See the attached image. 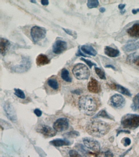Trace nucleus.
Returning a JSON list of instances; mask_svg holds the SVG:
<instances>
[{
    "label": "nucleus",
    "mask_w": 139,
    "mask_h": 157,
    "mask_svg": "<svg viewBox=\"0 0 139 157\" xmlns=\"http://www.w3.org/2000/svg\"><path fill=\"white\" fill-rule=\"evenodd\" d=\"M100 12H101V13H104V12H105L106 11L104 7H101L99 9Z\"/></svg>",
    "instance_id": "obj_43"
},
{
    "label": "nucleus",
    "mask_w": 139,
    "mask_h": 157,
    "mask_svg": "<svg viewBox=\"0 0 139 157\" xmlns=\"http://www.w3.org/2000/svg\"><path fill=\"white\" fill-rule=\"evenodd\" d=\"M125 12L126 10L124 9V10H122V11H120V13H121L122 14H124V13H125Z\"/></svg>",
    "instance_id": "obj_45"
},
{
    "label": "nucleus",
    "mask_w": 139,
    "mask_h": 157,
    "mask_svg": "<svg viewBox=\"0 0 139 157\" xmlns=\"http://www.w3.org/2000/svg\"><path fill=\"white\" fill-rule=\"evenodd\" d=\"M31 66V62L29 58L25 57L23 58V62L19 65L15 66L12 69L16 72L23 73L27 71Z\"/></svg>",
    "instance_id": "obj_9"
},
{
    "label": "nucleus",
    "mask_w": 139,
    "mask_h": 157,
    "mask_svg": "<svg viewBox=\"0 0 139 157\" xmlns=\"http://www.w3.org/2000/svg\"><path fill=\"white\" fill-rule=\"evenodd\" d=\"M104 53L110 57H116L119 56L120 52L118 50L106 46L104 48Z\"/></svg>",
    "instance_id": "obj_18"
},
{
    "label": "nucleus",
    "mask_w": 139,
    "mask_h": 157,
    "mask_svg": "<svg viewBox=\"0 0 139 157\" xmlns=\"http://www.w3.org/2000/svg\"><path fill=\"white\" fill-rule=\"evenodd\" d=\"M50 144L53 146L59 147L63 146H68L70 144V142L66 139H57L51 141L50 142Z\"/></svg>",
    "instance_id": "obj_20"
},
{
    "label": "nucleus",
    "mask_w": 139,
    "mask_h": 157,
    "mask_svg": "<svg viewBox=\"0 0 139 157\" xmlns=\"http://www.w3.org/2000/svg\"><path fill=\"white\" fill-rule=\"evenodd\" d=\"M80 60L85 62L86 64L89 66L90 68L91 69L93 66H97L96 64H95V63H94V62H91L90 60H88V59H85L83 58H81L80 59Z\"/></svg>",
    "instance_id": "obj_31"
},
{
    "label": "nucleus",
    "mask_w": 139,
    "mask_h": 157,
    "mask_svg": "<svg viewBox=\"0 0 139 157\" xmlns=\"http://www.w3.org/2000/svg\"><path fill=\"white\" fill-rule=\"evenodd\" d=\"M111 129L110 125L102 121L96 120L90 121L86 127L88 134L94 137L100 138L104 136Z\"/></svg>",
    "instance_id": "obj_1"
},
{
    "label": "nucleus",
    "mask_w": 139,
    "mask_h": 157,
    "mask_svg": "<svg viewBox=\"0 0 139 157\" xmlns=\"http://www.w3.org/2000/svg\"><path fill=\"white\" fill-rule=\"evenodd\" d=\"M84 145L88 149L94 152H98L100 149V145L98 141L91 138H85L83 139Z\"/></svg>",
    "instance_id": "obj_8"
},
{
    "label": "nucleus",
    "mask_w": 139,
    "mask_h": 157,
    "mask_svg": "<svg viewBox=\"0 0 139 157\" xmlns=\"http://www.w3.org/2000/svg\"><path fill=\"white\" fill-rule=\"evenodd\" d=\"M121 133H126V134H130V132H128V131H122V130H120V131H118L117 133V136H118Z\"/></svg>",
    "instance_id": "obj_40"
},
{
    "label": "nucleus",
    "mask_w": 139,
    "mask_h": 157,
    "mask_svg": "<svg viewBox=\"0 0 139 157\" xmlns=\"http://www.w3.org/2000/svg\"><path fill=\"white\" fill-rule=\"evenodd\" d=\"M45 29L38 26H35L31 28V35L33 42L35 44L44 39L46 35Z\"/></svg>",
    "instance_id": "obj_5"
},
{
    "label": "nucleus",
    "mask_w": 139,
    "mask_h": 157,
    "mask_svg": "<svg viewBox=\"0 0 139 157\" xmlns=\"http://www.w3.org/2000/svg\"><path fill=\"white\" fill-rule=\"evenodd\" d=\"M126 5L123 4H120L118 5V8L121 10H124V9Z\"/></svg>",
    "instance_id": "obj_39"
},
{
    "label": "nucleus",
    "mask_w": 139,
    "mask_h": 157,
    "mask_svg": "<svg viewBox=\"0 0 139 157\" xmlns=\"http://www.w3.org/2000/svg\"><path fill=\"white\" fill-rule=\"evenodd\" d=\"M95 70L96 72V73L98 76L100 77L101 79H106V74L105 72L104 71H103L100 68L98 67H95Z\"/></svg>",
    "instance_id": "obj_26"
},
{
    "label": "nucleus",
    "mask_w": 139,
    "mask_h": 157,
    "mask_svg": "<svg viewBox=\"0 0 139 157\" xmlns=\"http://www.w3.org/2000/svg\"><path fill=\"white\" fill-rule=\"evenodd\" d=\"M95 118L102 117L104 118L108 119H112L113 120V118L111 117V115L107 113V112L104 110H102L100 111L95 116Z\"/></svg>",
    "instance_id": "obj_25"
},
{
    "label": "nucleus",
    "mask_w": 139,
    "mask_h": 157,
    "mask_svg": "<svg viewBox=\"0 0 139 157\" xmlns=\"http://www.w3.org/2000/svg\"><path fill=\"white\" fill-rule=\"evenodd\" d=\"M124 145L125 146H129L130 145L131 143V140L130 138H125L124 139Z\"/></svg>",
    "instance_id": "obj_34"
},
{
    "label": "nucleus",
    "mask_w": 139,
    "mask_h": 157,
    "mask_svg": "<svg viewBox=\"0 0 139 157\" xmlns=\"http://www.w3.org/2000/svg\"><path fill=\"white\" fill-rule=\"evenodd\" d=\"M109 87L112 89L116 90L124 95L129 97H131V94L130 93V91L126 88L122 87L121 85L114 83V84L109 85Z\"/></svg>",
    "instance_id": "obj_15"
},
{
    "label": "nucleus",
    "mask_w": 139,
    "mask_h": 157,
    "mask_svg": "<svg viewBox=\"0 0 139 157\" xmlns=\"http://www.w3.org/2000/svg\"><path fill=\"white\" fill-rule=\"evenodd\" d=\"M41 3L42 5H47L49 4V2L48 0H42L41 1Z\"/></svg>",
    "instance_id": "obj_37"
},
{
    "label": "nucleus",
    "mask_w": 139,
    "mask_h": 157,
    "mask_svg": "<svg viewBox=\"0 0 139 157\" xmlns=\"http://www.w3.org/2000/svg\"><path fill=\"white\" fill-rule=\"evenodd\" d=\"M114 155L111 152L109 151L105 152H102L99 154H97L96 157H113Z\"/></svg>",
    "instance_id": "obj_29"
},
{
    "label": "nucleus",
    "mask_w": 139,
    "mask_h": 157,
    "mask_svg": "<svg viewBox=\"0 0 139 157\" xmlns=\"http://www.w3.org/2000/svg\"><path fill=\"white\" fill-rule=\"evenodd\" d=\"M47 87L50 89L49 91L52 92H58L60 89V84L57 76H53L47 79Z\"/></svg>",
    "instance_id": "obj_11"
},
{
    "label": "nucleus",
    "mask_w": 139,
    "mask_h": 157,
    "mask_svg": "<svg viewBox=\"0 0 139 157\" xmlns=\"http://www.w3.org/2000/svg\"><path fill=\"white\" fill-rule=\"evenodd\" d=\"M50 62L49 58L46 55L41 54L37 56L36 59V63L38 66H42L48 64Z\"/></svg>",
    "instance_id": "obj_19"
},
{
    "label": "nucleus",
    "mask_w": 139,
    "mask_h": 157,
    "mask_svg": "<svg viewBox=\"0 0 139 157\" xmlns=\"http://www.w3.org/2000/svg\"><path fill=\"white\" fill-rule=\"evenodd\" d=\"M10 45V43L7 39L1 38L0 43V50L1 54L4 56L6 53L7 50L8 49Z\"/></svg>",
    "instance_id": "obj_22"
},
{
    "label": "nucleus",
    "mask_w": 139,
    "mask_h": 157,
    "mask_svg": "<svg viewBox=\"0 0 139 157\" xmlns=\"http://www.w3.org/2000/svg\"><path fill=\"white\" fill-rule=\"evenodd\" d=\"M110 105L114 108L120 109L125 105V99L120 95L115 94L112 96L109 99Z\"/></svg>",
    "instance_id": "obj_6"
},
{
    "label": "nucleus",
    "mask_w": 139,
    "mask_h": 157,
    "mask_svg": "<svg viewBox=\"0 0 139 157\" xmlns=\"http://www.w3.org/2000/svg\"><path fill=\"white\" fill-rule=\"evenodd\" d=\"M37 132L47 138L52 137L57 134V132L50 126L45 125H40L37 127Z\"/></svg>",
    "instance_id": "obj_10"
},
{
    "label": "nucleus",
    "mask_w": 139,
    "mask_h": 157,
    "mask_svg": "<svg viewBox=\"0 0 139 157\" xmlns=\"http://www.w3.org/2000/svg\"><path fill=\"white\" fill-rule=\"evenodd\" d=\"M76 55L77 56H84V57H90V56H86V55H84V54H83L82 52H81L80 49H79L78 52L76 54Z\"/></svg>",
    "instance_id": "obj_36"
},
{
    "label": "nucleus",
    "mask_w": 139,
    "mask_h": 157,
    "mask_svg": "<svg viewBox=\"0 0 139 157\" xmlns=\"http://www.w3.org/2000/svg\"><path fill=\"white\" fill-rule=\"evenodd\" d=\"M134 63L135 64V65H136L137 66H139V55H138L137 56V58L135 59V61H134Z\"/></svg>",
    "instance_id": "obj_38"
},
{
    "label": "nucleus",
    "mask_w": 139,
    "mask_h": 157,
    "mask_svg": "<svg viewBox=\"0 0 139 157\" xmlns=\"http://www.w3.org/2000/svg\"><path fill=\"white\" fill-rule=\"evenodd\" d=\"M14 91H15L14 94L19 98L22 99H24L25 98V94L21 90L19 89H15Z\"/></svg>",
    "instance_id": "obj_28"
},
{
    "label": "nucleus",
    "mask_w": 139,
    "mask_h": 157,
    "mask_svg": "<svg viewBox=\"0 0 139 157\" xmlns=\"http://www.w3.org/2000/svg\"><path fill=\"white\" fill-rule=\"evenodd\" d=\"M105 67L106 68H111L112 69L114 70H116V68L114 66L112 65H107L105 66Z\"/></svg>",
    "instance_id": "obj_41"
},
{
    "label": "nucleus",
    "mask_w": 139,
    "mask_h": 157,
    "mask_svg": "<svg viewBox=\"0 0 139 157\" xmlns=\"http://www.w3.org/2000/svg\"><path fill=\"white\" fill-rule=\"evenodd\" d=\"M99 2L98 1L88 0L87 1V6L90 9L96 8L99 5Z\"/></svg>",
    "instance_id": "obj_27"
},
{
    "label": "nucleus",
    "mask_w": 139,
    "mask_h": 157,
    "mask_svg": "<svg viewBox=\"0 0 139 157\" xmlns=\"http://www.w3.org/2000/svg\"><path fill=\"white\" fill-rule=\"evenodd\" d=\"M34 113L35 114V115H36L37 116L40 117L42 115V112L41 111V110L39 109H36L34 111Z\"/></svg>",
    "instance_id": "obj_35"
},
{
    "label": "nucleus",
    "mask_w": 139,
    "mask_h": 157,
    "mask_svg": "<svg viewBox=\"0 0 139 157\" xmlns=\"http://www.w3.org/2000/svg\"><path fill=\"white\" fill-rule=\"evenodd\" d=\"M81 50L84 53L88 55L95 56L97 54V52L93 47L88 45H83L81 47Z\"/></svg>",
    "instance_id": "obj_21"
},
{
    "label": "nucleus",
    "mask_w": 139,
    "mask_h": 157,
    "mask_svg": "<svg viewBox=\"0 0 139 157\" xmlns=\"http://www.w3.org/2000/svg\"><path fill=\"white\" fill-rule=\"evenodd\" d=\"M123 50L126 52H131L139 49V41L133 43H128L124 45L122 48Z\"/></svg>",
    "instance_id": "obj_17"
},
{
    "label": "nucleus",
    "mask_w": 139,
    "mask_h": 157,
    "mask_svg": "<svg viewBox=\"0 0 139 157\" xmlns=\"http://www.w3.org/2000/svg\"><path fill=\"white\" fill-rule=\"evenodd\" d=\"M4 109L6 115L9 120L15 121L17 120V114L14 107L9 102H6L4 106Z\"/></svg>",
    "instance_id": "obj_12"
},
{
    "label": "nucleus",
    "mask_w": 139,
    "mask_h": 157,
    "mask_svg": "<svg viewBox=\"0 0 139 157\" xmlns=\"http://www.w3.org/2000/svg\"><path fill=\"white\" fill-rule=\"evenodd\" d=\"M121 123L125 129H136L139 126V115L133 114L125 115L122 118Z\"/></svg>",
    "instance_id": "obj_3"
},
{
    "label": "nucleus",
    "mask_w": 139,
    "mask_h": 157,
    "mask_svg": "<svg viewBox=\"0 0 139 157\" xmlns=\"http://www.w3.org/2000/svg\"><path fill=\"white\" fill-rule=\"evenodd\" d=\"M31 2L34 3H37V2L36 1H31Z\"/></svg>",
    "instance_id": "obj_46"
},
{
    "label": "nucleus",
    "mask_w": 139,
    "mask_h": 157,
    "mask_svg": "<svg viewBox=\"0 0 139 157\" xmlns=\"http://www.w3.org/2000/svg\"><path fill=\"white\" fill-rule=\"evenodd\" d=\"M132 13L134 14H137L138 12H139V9H134L132 10Z\"/></svg>",
    "instance_id": "obj_42"
},
{
    "label": "nucleus",
    "mask_w": 139,
    "mask_h": 157,
    "mask_svg": "<svg viewBox=\"0 0 139 157\" xmlns=\"http://www.w3.org/2000/svg\"><path fill=\"white\" fill-rule=\"evenodd\" d=\"M78 106L81 112L88 116L93 115L98 109L96 99L89 95L80 97L79 99Z\"/></svg>",
    "instance_id": "obj_2"
},
{
    "label": "nucleus",
    "mask_w": 139,
    "mask_h": 157,
    "mask_svg": "<svg viewBox=\"0 0 139 157\" xmlns=\"http://www.w3.org/2000/svg\"><path fill=\"white\" fill-rule=\"evenodd\" d=\"M69 155L70 157H82L78 152L74 150L69 151Z\"/></svg>",
    "instance_id": "obj_32"
},
{
    "label": "nucleus",
    "mask_w": 139,
    "mask_h": 157,
    "mask_svg": "<svg viewBox=\"0 0 139 157\" xmlns=\"http://www.w3.org/2000/svg\"><path fill=\"white\" fill-rule=\"evenodd\" d=\"M63 29L65 31V32H66L67 34H69V35H71V36H73L74 38H75V37H76L77 34L75 32L73 31L72 30H70L67 29L63 28Z\"/></svg>",
    "instance_id": "obj_33"
},
{
    "label": "nucleus",
    "mask_w": 139,
    "mask_h": 157,
    "mask_svg": "<svg viewBox=\"0 0 139 157\" xmlns=\"http://www.w3.org/2000/svg\"><path fill=\"white\" fill-rule=\"evenodd\" d=\"M74 93H76L77 94H80L81 93V92L80 91V90H76V91H74Z\"/></svg>",
    "instance_id": "obj_44"
},
{
    "label": "nucleus",
    "mask_w": 139,
    "mask_h": 157,
    "mask_svg": "<svg viewBox=\"0 0 139 157\" xmlns=\"http://www.w3.org/2000/svg\"><path fill=\"white\" fill-rule=\"evenodd\" d=\"M66 136L70 138H76L80 136V134L77 131H71L65 134Z\"/></svg>",
    "instance_id": "obj_30"
},
{
    "label": "nucleus",
    "mask_w": 139,
    "mask_h": 157,
    "mask_svg": "<svg viewBox=\"0 0 139 157\" xmlns=\"http://www.w3.org/2000/svg\"><path fill=\"white\" fill-rule=\"evenodd\" d=\"M87 89L89 92L94 94L99 93L102 91L99 82L93 77H91L90 81L88 83Z\"/></svg>",
    "instance_id": "obj_13"
},
{
    "label": "nucleus",
    "mask_w": 139,
    "mask_h": 157,
    "mask_svg": "<svg viewBox=\"0 0 139 157\" xmlns=\"http://www.w3.org/2000/svg\"><path fill=\"white\" fill-rule=\"evenodd\" d=\"M67 48V43L62 40H59L54 43L52 47L53 52L56 54H60L66 50Z\"/></svg>",
    "instance_id": "obj_14"
},
{
    "label": "nucleus",
    "mask_w": 139,
    "mask_h": 157,
    "mask_svg": "<svg viewBox=\"0 0 139 157\" xmlns=\"http://www.w3.org/2000/svg\"><path fill=\"white\" fill-rule=\"evenodd\" d=\"M72 72L74 76L79 80L88 79L90 76V71L86 65L83 64H77L74 67Z\"/></svg>",
    "instance_id": "obj_4"
},
{
    "label": "nucleus",
    "mask_w": 139,
    "mask_h": 157,
    "mask_svg": "<svg viewBox=\"0 0 139 157\" xmlns=\"http://www.w3.org/2000/svg\"><path fill=\"white\" fill-rule=\"evenodd\" d=\"M132 109L135 111H139V93L135 96L133 99V103L131 105Z\"/></svg>",
    "instance_id": "obj_24"
},
{
    "label": "nucleus",
    "mask_w": 139,
    "mask_h": 157,
    "mask_svg": "<svg viewBox=\"0 0 139 157\" xmlns=\"http://www.w3.org/2000/svg\"><path fill=\"white\" fill-rule=\"evenodd\" d=\"M69 121L66 118H61L54 122L53 128L57 132H62L68 129Z\"/></svg>",
    "instance_id": "obj_7"
},
{
    "label": "nucleus",
    "mask_w": 139,
    "mask_h": 157,
    "mask_svg": "<svg viewBox=\"0 0 139 157\" xmlns=\"http://www.w3.org/2000/svg\"><path fill=\"white\" fill-rule=\"evenodd\" d=\"M127 33L130 37L139 38V23L134 24L131 27L128 29Z\"/></svg>",
    "instance_id": "obj_16"
},
{
    "label": "nucleus",
    "mask_w": 139,
    "mask_h": 157,
    "mask_svg": "<svg viewBox=\"0 0 139 157\" xmlns=\"http://www.w3.org/2000/svg\"><path fill=\"white\" fill-rule=\"evenodd\" d=\"M61 76L63 80L67 82H72V78L70 76L69 71L67 69L63 68L61 72Z\"/></svg>",
    "instance_id": "obj_23"
}]
</instances>
